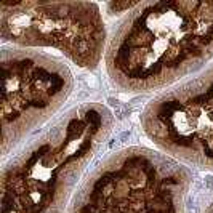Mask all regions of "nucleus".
<instances>
[{"label": "nucleus", "mask_w": 213, "mask_h": 213, "mask_svg": "<svg viewBox=\"0 0 213 213\" xmlns=\"http://www.w3.org/2000/svg\"><path fill=\"white\" fill-rule=\"evenodd\" d=\"M213 59V2H139L108 42L106 72L117 90L171 88Z\"/></svg>", "instance_id": "nucleus-1"}, {"label": "nucleus", "mask_w": 213, "mask_h": 213, "mask_svg": "<svg viewBox=\"0 0 213 213\" xmlns=\"http://www.w3.org/2000/svg\"><path fill=\"white\" fill-rule=\"evenodd\" d=\"M112 125L101 103H82L58 117L5 162L2 213H67Z\"/></svg>", "instance_id": "nucleus-2"}, {"label": "nucleus", "mask_w": 213, "mask_h": 213, "mask_svg": "<svg viewBox=\"0 0 213 213\" xmlns=\"http://www.w3.org/2000/svg\"><path fill=\"white\" fill-rule=\"evenodd\" d=\"M139 122L159 151L188 167L213 171V64L154 96Z\"/></svg>", "instance_id": "nucleus-6"}, {"label": "nucleus", "mask_w": 213, "mask_h": 213, "mask_svg": "<svg viewBox=\"0 0 213 213\" xmlns=\"http://www.w3.org/2000/svg\"><path fill=\"white\" fill-rule=\"evenodd\" d=\"M0 30L16 48H53L82 69L99 66L108 48L101 10L90 2H2Z\"/></svg>", "instance_id": "nucleus-4"}, {"label": "nucleus", "mask_w": 213, "mask_h": 213, "mask_svg": "<svg viewBox=\"0 0 213 213\" xmlns=\"http://www.w3.org/2000/svg\"><path fill=\"white\" fill-rule=\"evenodd\" d=\"M2 138L6 157L64 106L74 90L69 66L29 48L2 50Z\"/></svg>", "instance_id": "nucleus-5"}, {"label": "nucleus", "mask_w": 213, "mask_h": 213, "mask_svg": "<svg viewBox=\"0 0 213 213\" xmlns=\"http://www.w3.org/2000/svg\"><path fill=\"white\" fill-rule=\"evenodd\" d=\"M138 3H130V2H123V3H119V2H112V3H108V11L111 15H122V13H127L128 15Z\"/></svg>", "instance_id": "nucleus-7"}, {"label": "nucleus", "mask_w": 213, "mask_h": 213, "mask_svg": "<svg viewBox=\"0 0 213 213\" xmlns=\"http://www.w3.org/2000/svg\"><path fill=\"white\" fill-rule=\"evenodd\" d=\"M189 167L162 151L130 146L85 175L67 213H188Z\"/></svg>", "instance_id": "nucleus-3"}, {"label": "nucleus", "mask_w": 213, "mask_h": 213, "mask_svg": "<svg viewBox=\"0 0 213 213\" xmlns=\"http://www.w3.org/2000/svg\"><path fill=\"white\" fill-rule=\"evenodd\" d=\"M197 213H213V195H212V197H208L207 200L199 207Z\"/></svg>", "instance_id": "nucleus-8"}]
</instances>
